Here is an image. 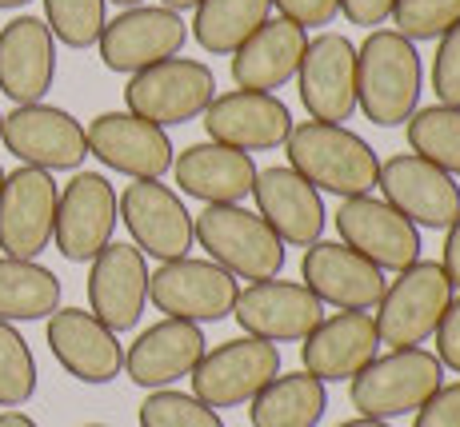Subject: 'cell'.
Segmentation results:
<instances>
[{"instance_id": "cell-27", "label": "cell", "mask_w": 460, "mask_h": 427, "mask_svg": "<svg viewBox=\"0 0 460 427\" xmlns=\"http://www.w3.org/2000/svg\"><path fill=\"white\" fill-rule=\"evenodd\" d=\"M172 180L192 200L241 204L244 196H252L256 160L252 152H236V148H225L217 140H205V144H189L172 160Z\"/></svg>"}, {"instance_id": "cell-2", "label": "cell", "mask_w": 460, "mask_h": 427, "mask_svg": "<svg viewBox=\"0 0 460 427\" xmlns=\"http://www.w3.org/2000/svg\"><path fill=\"white\" fill-rule=\"evenodd\" d=\"M420 52L396 29H373L357 48V109L380 128H401L420 109Z\"/></svg>"}, {"instance_id": "cell-44", "label": "cell", "mask_w": 460, "mask_h": 427, "mask_svg": "<svg viewBox=\"0 0 460 427\" xmlns=\"http://www.w3.org/2000/svg\"><path fill=\"white\" fill-rule=\"evenodd\" d=\"M336 427H393V423H388V420H365V415H357V420L336 423Z\"/></svg>"}, {"instance_id": "cell-15", "label": "cell", "mask_w": 460, "mask_h": 427, "mask_svg": "<svg viewBox=\"0 0 460 427\" xmlns=\"http://www.w3.org/2000/svg\"><path fill=\"white\" fill-rule=\"evenodd\" d=\"M88 156H96L104 168L128 176V180H161L172 172L176 148L168 132L153 120H140L132 112H101L84 128Z\"/></svg>"}, {"instance_id": "cell-50", "label": "cell", "mask_w": 460, "mask_h": 427, "mask_svg": "<svg viewBox=\"0 0 460 427\" xmlns=\"http://www.w3.org/2000/svg\"><path fill=\"white\" fill-rule=\"evenodd\" d=\"M0 120H4V112H0Z\"/></svg>"}, {"instance_id": "cell-34", "label": "cell", "mask_w": 460, "mask_h": 427, "mask_svg": "<svg viewBox=\"0 0 460 427\" xmlns=\"http://www.w3.org/2000/svg\"><path fill=\"white\" fill-rule=\"evenodd\" d=\"M37 396V355L16 324L0 319V407H24Z\"/></svg>"}, {"instance_id": "cell-36", "label": "cell", "mask_w": 460, "mask_h": 427, "mask_svg": "<svg viewBox=\"0 0 460 427\" xmlns=\"http://www.w3.org/2000/svg\"><path fill=\"white\" fill-rule=\"evenodd\" d=\"M393 24L404 40H440L460 24V0H396Z\"/></svg>"}, {"instance_id": "cell-42", "label": "cell", "mask_w": 460, "mask_h": 427, "mask_svg": "<svg viewBox=\"0 0 460 427\" xmlns=\"http://www.w3.org/2000/svg\"><path fill=\"white\" fill-rule=\"evenodd\" d=\"M445 260H440V268H445L448 283H453V292L460 288V216L453 220V224L445 228Z\"/></svg>"}, {"instance_id": "cell-12", "label": "cell", "mask_w": 460, "mask_h": 427, "mask_svg": "<svg viewBox=\"0 0 460 427\" xmlns=\"http://www.w3.org/2000/svg\"><path fill=\"white\" fill-rule=\"evenodd\" d=\"M60 184L44 168L21 164L0 184V248L13 260H37L52 244Z\"/></svg>"}, {"instance_id": "cell-40", "label": "cell", "mask_w": 460, "mask_h": 427, "mask_svg": "<svg viewBox=\"0 0 460 427\" xmlns=\"http://www.w3.org/2000/svg\"><path fill=\"white\" fill-rule=\"evenodd\" d=\"M437 360L445 363V371H456L460 376V296L448 300L445 316L437 324Z\"/></svg>"}, {"instance_id": "cell-8", "label": "cell", "mask_w": 460, "mask_h": 427, "mask_svg": "<svg viewBox=\"0 0 460 427\" xmlns=\"http://www.w3.org/2000/svg\"><path fill=\"white\" fill-rule=\"evenodd\" d=\"M280 376V348L256 336L225 340L220 348L200 355L192 368V396L208 404L212 412L220 407H244L256 399V391L269 388Z\"/></svg>"}, {"instance_id": "cell-21", "label": "cell", "mask_w": 460, "mask_h": 427, "mask_svg": "<svg viewBox=\"0 0 460 427\" xmlns=\"http://www.w3.org/2000/svg\"><path fill=\"white\" fill-rule=\"evenodd\" d=\"M44 340L60 368L81 384H112L125 371V344L84 308H57L44 324Z\"/></svg>"}, {"instance_id": "cell-19", "label": "cell", "mask_w": 460, "mask_h": 427, "mask_svg": "<svg viewBox=\"0 0 460 427\" xmlns=\"http://www.w3.org/2000/svg\"><path fill=\"white\" fill-rule=\"evenodd\" d=\"M300 283L313 292L321 304L341 311H373L385 296V272L360 252H352L341 240H316L305 248L300 260Z\"/></svg>"}, {"instance_id": "cell-25", "label": "cell", "mask_w": 460, "mask_h": 427, "mask_svg": "<svg viewBox=\"0 0 460 427\" xmlns=\"http://www.w3.org/2000/svg\"><path fill=\"white\" fill-rule=\"evenodd\" d=\"M205 352H208L205 327L164 316L161 324L145 327L125 348V376L145 391H161L172 388L176 379L192 376V368L200 363Z\"/></svg>"}, {"instance_id": "cell-16", "label": "cell", "mask_w": 460, "mask_h": 427, "mask_svg": "<svg viewBox=\"0 0 460 427\" xmlns=\"http://www.w3.org/2000/svg\"><path fill=\"white\" fill-rule=\"evenodd\" d=\"M117 212L125 220L132 244L153 260H181L192 248V212L184 208L181 192H172L161 180H132L117 196Z\"/></svg>"}, {"instance_id": "cell-37", "label": "cell", "mask_w": 460, "mask_h": 427, "mask_svg": "<svg viewBox=\"0 0 460 427\" xmlns=\"http://www.w3.org/2000/svg\"><path fill=\"white\" fill-rule=\"evenodd\" d=\"M432 92L440 104L460 109V24L437 40V57H432Z\"/></svg>"}, {"instance_id": "cell-45", "label": "cell", "mask_w": 460, "mask_h": 427, "mask_svg": "<svg viewBox=\"0 0 460 427\" xmlns=\"http://www.w3.org/2000/svg\"><path fill=\"white\" fill-rule=\"evenodd\" d=\"M164 8H172V13H184V8H197L200 0H161Z\"/></svg>"}, {"instance_id": "cell-3", "label": "cell", "mask_w": 460, "mask_h": 427, "mask_svg": "<svg viewBox=\"0 0 460 427\" xmlns=\"http://www.w3.org/2000/svg\"><path fill=\"white\" fill-rule=\"evenodd\" d=\"M192 236L236 280H277L285 272V240L264 224L261 212L244 204H205L200 216H192Z\"/></svg>"}, {"instance_id": "cell-11", "label": "cell", "mask_w": 460, "mask_h": 427, "mask_svg": "<svg viewBox=\"0 0 460 427\" xmlns=\"http://www.w3.org/2000/svg\"><path fill=\"white\" fill-rule=\"evenodd\" d=\"M189 44V24L181 13L164 4H137L125 8L117 21L104 24L101 40V60L109 73H140V68H153L168 57H181V48Z\"/></svg>"}, {"instance_id": "cell-26", "label": "cell", "mask_w": 460, "mask_h": 427, "mask_svg": "<svg viewBox=\"0 0 460 427\" xmlns=\"http://www.w3.org/2000/svg\"><path fill=\"white\" fill-rule=\"evenodd\" d=\"M57 80V40L40 16H13L0 29V92L16 104H40Z\"/></svg>"}, {"instance_id": "cell-43", "label": "cell", "mask_w": 460, "mask_h": 427, "mask_svg": "<svg viewBox=\"0 0 460 427\" xmlns=\"http://www.w3.org/2000/svg\"><path fill=\"white\" fill-rule=\"evenodd\" d=\"M0 427H37V420L16 412V407H4V412H0Z\"/></svg>"}, {"instance_id": "cell-39", "label": "cell", "mask_w": 460, "mask_h": 427, "mask_svg": "<svg viewBox=\"0 0 460 427\" xmlns=\"http://www.w3.org/2000/svg\"><path fill=\"white\" fill-rule=\"evenodd\" d=\"M277 4V13L285 16V21L300 24V29H324V24L336 21V13H341V0H272Z\"/></svg>"}, {"instance_id": "cell-28", "label": "cell", "mask_w": 460, "mask_h": 427, "mask_svg": "<svg viewBox=\"0 0 460 427\" xmlns=\"http://www.w3.org/2000/svg\"><path fill=\"white\" fill-rule=\"evenodd\" d=\"M308 32L300 24L285 21H264L241 48L233 52V80L236 88H249V92H280L288 80H296L300 57H305Z\"/></svg>"}, {"instance_id": "cell-32", "label": "cell", "mask_w": 460, "mask_h": 427, "mask_svg": "<svg viewBox=\"0 0 460 427\" xmlns=\"http://www.w3.org/2000/svg\"><path fill=\"white\" fill-rule=\"evenodd\" d=\"M409 148L424 156L429 164H437L440 172L460 176V109L453 104H429L417 109L409 120Z\"/></svg>"}, {"instance_id": "cell-48", "label": "cell", "mask_w": 460, "mask_h": 427, "mask_svg": "<svg viewBox=\"0 0 460 427\" xmlns=\"http://www.w3.org/2000/svg\"><path fill=\"white\" fill-rule=\"evenodd\" d=\"M0 184H4V168H0Z\"/></svg>"}, {"instance_id": "cell-29", "label": "cell", "mask_w": 460, "mask_h": 427, "mask_svg": "<svg viewBox=\"0 0 460 427\" xmlns=\"http://www.w3.org/2000/svg\"><path fill=\"white\" fill-rule=\"evenodd\" d=\"M329 412V391L308 371H280L269 388L256 391L249 407L252 427H316Z\"/></svg>"}, {"instance_id": "cell-6", "label": "cell", "mask_w": 460, "mask_h": 427, "mask_svg": "<svg viewBox=\"0 0 460 427\" xmlns=\"http://www.w3.org/2000/svg\"><path fill=\"white\" fill-rule=\"evenodd\" d=\"M212 96H217V76H212L205 60L168 57L161 65L140 68V73L128 76L125 109L132 117L168 128V124L200 120Z\"/></svg>"}, {"instance_id": "cell-20", "label": "cell", "mask_w": 460, "mask_h": 427, "mask_svg": "<svg viewBox=\"0 0 460 427\" xmlns=\"http://www.w3.org/2000/svg\"><path fill=\"white\" fill-rule=\"evenodd\" d=\"M233 319L244 336L269 344H300L324 319V304L300 280H256L236 296Z\"/></svg>"}, {"instance_id": "cell-41", "label": "cell", "mask_w": 460, "mask_h": 427, "mask_svg": "<svg viewBox=\"0 0 460 427\" xmlns=\"http://www.w3.org/2000/svg\"><path fill=\"white\" fill-rule=\"evenodd\" d=\"M396 0H341V16L349 24H360V29L373 32L376 24H385L393 16Z\"/></svg>"}, {"instance_id": "cell-14", "label": "cell", "mask_w": 460, "mask_h": 427, "mask_svg": "<svg viewBox=\"0 0 460 427\" xmlns=\"http://www.w3.org/2000/svg\"><path fill=\"white\" fill-rule=\"evenodd\" d=\"M332 220L336 232H341V244H349L352 252L373 260L380 272H404L409 264L420 260V228L412 220H404L393 204L376 200L373 192L341 200Z\"/></svg>"}, {"instance_id": "cell-22", "label": "cell", "mask_w": 460, "mask_h": 427, "mask_svg": "<svg viewBox=\"0 0 460 427\" xmlns=\"http://www.w3.org/2000/svg\"><path fill=\"white\" fill-rule=\"evenodd\" d=\"M148 308V256L112 240L88 264V311L112 332H132Z\"/></svg>"}, {"instance_id": "cell-7", "label": "cell", "mask_w": 460, "mask_h": 427, "mask_svg": "<svg viewBox=\"0 0 460 427\" xmlns=\"http://www.w3.org/2000/svg\"><path fill=\"white\" fill-rule=\"evenodd\" d=\"M241 283L212 260H168L156 272H148V304L164 311L168 319H189V324H220L233 316Z\"/></svg>"}, {"instance_id": "cell-18", "label": "cell", "mask_w": 460, "mask_h": 427, "mask_svg": "<svg viewBox=\"0 0 460 427\" xmlns=\"http://www.w3.org/2000/svg\"><path fill=\"white\" fill-rule=\"evenodd\" d=\"M200 120H205L208 140L236 148V152H272L293 132L288 104L277 92H249V88L212 96Z\"/></svg>"}, {"instance_id": "cell-23", "label": "cell", "mask_w": 460, "mask_h": 427, "mask_svg": "<svg viewBox=\"0 0 460 427\" xmlns=\"http://www.w3.org/2000/svg\"><path fill=\"white\" fill-rule=\"evenodd\" d=\"M380 355V336L373 311H336L324 316L313 332L300 340V363L321 384H341L368 368Z\"/></svg>"}, {"instance_id": "cell-46", "label": "cell", "mask_w": 460, "mask_h": 427, "mask_svg": "<svg viewBox=\"0 0 460 427\" xmlns=\"http://www.w3.org/2000/svg\"><path fill=\"white\" fill-rule=\"evenodd\" d=\"M24 4H32V0H0V8H24Z\"/></svg>"}, {"instance_id": "cell-47", "label": "cell", "mask_w": 460, "mask_h": 427, "mask_svg": "<svg viewBox=\"0 0 460 427\" xmlns=\"http://www.w3.org/2000/svg\"><path fill=\"white\" fill-rule=\"evenodd\" d=\"M112 4H120V8H137V4H145V0H112Z\"/></svg>"}, {"instance_id": "cell-38", "label": "cell", "mask_w": 460, "mask_h": 427, "mask_svg": "<svg viewBox=\"0 0 460 427\" xmlns=\"http://www.w3.org/2000/svg\"><path fill=\"white\" fill-rule=\"evenodd\" d=\"M412 415H417L412 427H460V379L456 384H440L437 396Z\"/></svg>"}, {"instance_id": "cell-49", "label": "cell", "mask_w": 460, "mask_h": 427, "mask_svg": "<svg viewBox=\"0 0 460 427\" xmlns=\"http://www.w3.org/2000/svg\"><path fill=\"white\" fill-rule=\"evenodd\" d=\"M84 427H104V423H84Z\"/></svg>"}, {"instance_id": "cell-30", "label": "cell", "mask_w": 460, "mask_h": 427, "mask_svg": "<svg viewBox=\"0 0 460 427\" xmlns=\"http://www.w3.org/2000/svg\"><path fill=\"white\" fill-rule=\"evenodd\" d=\"M60 275L37 260L0 256V319L4 324H32L49 319L60 308Z\"/></svg>"}, {"instance_id": "cell-1", "label": "cell", "mask_w": 460, "mask_h": 427, "mask_svg": "<svg viewBox=\"0 0 460 427\" xmlns=\"http://www.w3.org/2000/svg\"><path fill=\"white\" fill-rule=\"evenodd\" d=\"M285 152H288V168L305 176L316 192H332L341 200H352V196H368L376 188L380 156L373 152V144L365 136H357L344 124H324V120L293 124Z\"/></svg>"}, {"instance_id": "cell-13", "label": "cell", "mask_w": 460, "mask_h": 427, "mask_svg": "<svg viewBox=\"0 0 460 427\" xmlns=\"http://www.w3.org/2000/svg\"><path fill=\"white\" fill-rule=\"evenodd\" d=\"M376 188L385 192V204H393L404 220H412L417 228H432L445 232L448 224L460 216V184L456 176L440 172L437 164H429L417 152H396L380 160Z\"/></svg>"}, {"instance_id": "cell-17", "label": "cell", "mask_w": 460, "mask_h": 427, "mask_svg": "<svg viewBox=\"0 0 460 427\" xmlns=\"http://www.w3.org/2000/svg\"><path fill=\"white\" fill-rule=\"evenodd\" d=\"M296 88L308 120L344 124L357 112V44L341 32L313 37L300 57Z\"/></svg>"}, {"instance_id": "cell-9", "label": "cell", "mask_w": 460, "mask_h": 427, "mask_svg": "<svg viewBox=\"0 0 460 427\" xmlns=\"http://www.w3.org/2000/svg\"><path fill=\"white\" fill-rule=\"evenodd\" d=\"M0 144L21 164L44 172H76L88 156L84 124L57 104H16L0 120Z\"/></svg>"}, {"instance_id": "cell-35", "label": "cell", "mask_w": 460, "mask_h": 427, "mask_svg": "<svg viewBox=\"0 0 460 427\" xmlns=\"http://www.w3.org/2000/svg\"><path fill=\"white\" fill-rule=\"evenodd\" d=\"M140 427H225L220 412H212L208 404H200L189 391H148V399L140 404Z\"/></svg>"}, {"instance_id": "cell-31", "label": "cell", "mask_w": 460, "mask_h": 427, "mask_svg": "<svg viewBox=\"0 0 460 427\" xmlns=\"http://www.w3.org/2000/svg\"><path fill=\"white\" fill-rule=\"evenodd\" d=\"M272 0H200L192 16V37L212 57H233L269 21Z\"/></svg>"}, {"instance_id": "cell-4", "label": "cell", "mask_w": 460, "mask_h": 427, "mask_svg": "<svg viewBox=\"0 0 460 427\" xmlns=\"http://www.w3.org/2000/svg\"><path fill=\"white\" fill-rule=\"evenodd\" d=\"M445 384V363L429 348H393L349 379V399L365 420H401L424 407Z\"/></svg>"}, {"instance_id": "cell-24", "label": "cell", "mask_w": 460, "mask_h": 427, "mask_svg": "<svg viewBox=\"0 0 460 427\" xmlns=\"http://www.w3.org/2000/svg\"><path fill=\"white\" fill-rule=\"evenodd\" d=\"M252 200H256V212L264 216V224L285 240V248L288 244L308 248L324 236L329 212H324L321 192H316L300 172H293L288 164L256 168Z\"/></svg>"}, {"instance_id": "cell-10", "label": "cell", "mask_w": 460, "mask_h": 427, "mask_svg": "<svg viewBox=\"0 0 460 427\" xmlns=\"http://www.w3.org/2000/svg\"><path fill=\"white\" fill-rule=\"evenodd\" d=\"M117 188L104 172H76L60 188L57 200V224H52V244L65 260L93 264L117 232Z\"/></svg>"}, {"instance_id": "cell-33", "label": "cell", "mask_w": 460, "mask_h": 427, "mask_svg": "<svg viewBox=\"0 0 460 427\" xmlns=\"http://www.w3.org/2000/svg\"><path fill=\"white\" fill-rule=\"evenodd\" d=\"M109 0H44V24L52 40L68 48H93L109 24Z\"/></svg>"}, {"instance_id": "cell-5", "label": "cell", "mask_w": 460, "mask_h": 427, "mask_svg": "<svg viewBox=\"0 0 460 427\" xmlns=\"http://www.w3.org/2000/svg\"><path fill=\"white\" fill-rule=\"evenodd\" d=\"M448 300H453V283H448L440 264L417 260L404 272H396V280L388 283L380 304L373 308L380 344H388V348H420L424 340H432Z\"/></svg>"}]
</instances>
